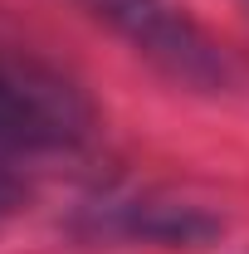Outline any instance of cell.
<instances>
[{"instance_id": "cell-1", "label": "cell", "mask_w": 249, "mask_h": 254, "mask_svg": "<svg viewBox=\"0 0 249 254\" xmlns=\"http://www.w3.org/2000/svg\"><path fill=\"white\" fill-rule=\"evenodd\" d=\"M93 20L118 30L147 59L190 88H225L230 68L210 34L190 20L181 0H78Z\"/></svg>"}, {"instance_id": "cell-2", "label": "cell", "mask_w": 249, "mask_h": 254, "mask_svg": "<svg viewBox=\"0 0 249 254\" xmlns=\"http://www.w3.org/2000/svg\"><path fill=\"white\" fill-rule=\"evenodd\" d=\"M93 132V108L63 73L0 54V147H73Z\"/></svg>"}, {"instance_id": "cell-4", "label": "cell", "mask_w": 249, "mask_h": 254, "mask_svg": "<svg viewBox=\"0 0 249 254\" xmlns=\"http://www.w3.org/2000/svg\"><path fill=\"white\" fill-rule=\"evenodd\" d=\"M15 152L10 147H0V215H10L20 200H25V181H20V171H15Z\"/></svg>"}, {"instance_id": "cell-3", "label": "cell", "mask_w": 249, "mask_h": 254, "mask_svg": "<svg viewBox=\"0 0 249 254\" xmlns=\"http://www.w3.org/2000/svg\"><path fill=\"white\" fill-rule=\"evenodd\" d=\"M83 230L98 240H142V245H200L220 235V220L210 210L171 200L156 190H132V195H103L83 205Z\"/></svg>"}]
</instances>
